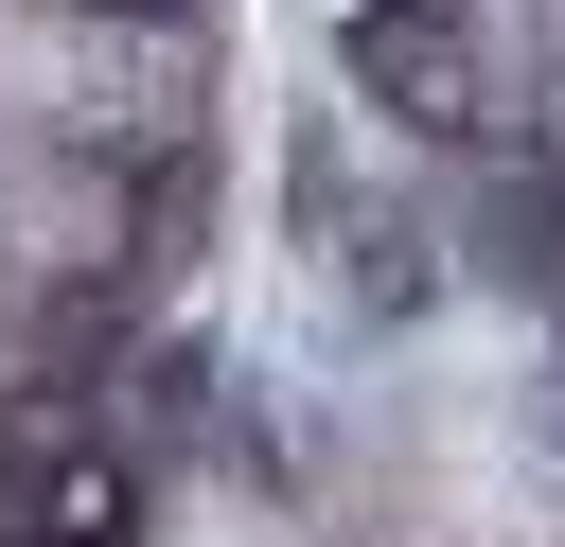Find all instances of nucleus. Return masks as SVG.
<instances>
[{
  "label": "nucleus",
  "instance_id": "f257e3e1",
  "mask_svg": "<svg viewBox=\"0 0 565 547\" xmlns=\"http://www.w3.org/2000/svg\"><path fill=\"white\" fill-rule=\"evenodd\" d=\"M353 71H371V88H406V106H424V124H441V106H459V53H441V35H424V18H406V35H388V18H371V35H353Z\"/></svg>",
  "mask_w": 565,
  "mask_h": 547
}]
</instances>
